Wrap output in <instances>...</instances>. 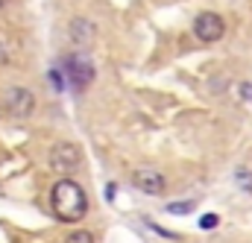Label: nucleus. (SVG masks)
Instances as JSON below:
<instances>
[{
  "label": "nucleus",
  "mask_w": 252,
  "mask_h": 243,
  "mask_svg": "<svg viewBox=\"0 0 252 243\" xmlns=\"http://www.w3.org/2000/svg\"><path fill=\"white\" fill-rule=\"evenodd\" d=\"M94 35H97V27H94L88 18H76V21H70V38H73L76 47H88V44L94 41Z\"/></svg>",
  "instance_id": "7"
},
{
  "label": "nucleus",
  "mask_w": 252,
  "mask_h": 243,
  "mask_svg": "<svg viewBox=\"0 0 252 243\" xmlns=\"http://www.w3.org/2000/svg\"><path fill=\"white\" fill-rule=\"evenodd\" d=\"M82 164V150L70 141H59L50 147V167L59 173V176H73Z\"/></svg>",
  "instance_id": "2"
},
{
  "label": "nucleus",
  "mask_w": 252,
  "mask_h": 243,
  "mask_svg": "<svg viewBox=\"0 0 252 243\" xmlns=\"http://www.w3.org/2000/svg\"><path fill=\"white\" fill-rule=\"evenodd\" d=\"M132 184H135L141 193H150V196H158V193L167 190V179H164V173L150 170V167L135 170V173H132Z\"/></svg>",
  "instance_id": "6"
},
{
  "label": "nucleus",
  "mask_w": 252,
  "mask_h": 243,
  "mask_svg": "<svg viewBox=\"0 0 252 243\" xmlns=\"http://www.w3.org/2000/svg\"><path fill=\"white\" fill-rule=\"evenodd\" d=\"M64 73H67V79H70V85L73 88H88L91 85V79H94V67H91V61L85 59L82 53H73V56H67L64 59Z\"/></svg>",
  "instance_id": "5"
},
{
  "label": "nucleus",
  "mask_w": 252,
  "mask_h": 243,
  "mask_svg": "<svg viewBox=\"0 0 252 243\" xmlns=\"http://www.w3.org/2000/svg\"><path fill=\"white\" fill-rule=\"evenodd\" d=\"M241 97L252 103V82H241Z\"/></svg>",
  "instance_id": "11"
},
{
  "label": "nucleus",
  "mask_w": 252,
  "mask_h": 243,
  "mask_svg": "<svg viewBox=\"0 0 252 243\" xmlns=\"http://www.w3.org/2000/svg\"><path fill=\"white\" fill-rule=\"evenodd\" d=\"M3 109L12 118H30L35 112V94L30 88H24V85H12L3 94Z\"/></svg>",
  "instance_id": "3"
},
{
  "label": "nucleus",
  "mask_w": 252,
  "mask_h": 243,
  "mask_svg": "<svg viewBox=\"0 0 252 243\" xmlns=\"http://www.w3.org/2000/svg\"><path fill=\"white\" fill-rule=\"evenodd\" d=\"M223 32H226V24H223L220 15H214V12H202V15H196V21H193V35H196L199 41L214 44V41L223 38Z\"/></svg>",
  "instance_id": "4"
},
{
  "label": "nucleus",
  "mask_w": 252,
  "mask_h": 243,
  "mask_svg": "<svg viewBox=\"0 0 252 243\" xmlns=\"http://www.w3.org/2000/svg\"><path fill=\"white\" fill-rule=\"evenodd\" d=\"M64 243H94V235L91 232H85V229H76V232H70L67 235V241Z\"/></svg>",
  "instance_id": "9"
},
{
  "label": "nucleus",
  "mask_w": 252,
  "mask_h": 243,
  "mask_svg": "<svg viewBox=\"0 0 252 243\" xmlns=\"http://www.w3.org/2000/svg\"><path fill=\"white\" fill-rule=\"evenodd\" d=\"M115 196H118V184H106V199L115 202Z\"/></svg>",
  "instance_id": "12"
},
{
  "label": "nucleus",
  "mask_w": 252,
  "mask_h": 243,
  "mask_svg": "<svg viewBox=\"0 0 252 243\" xmlns=\"http://www.w3.org/2000/svg\"><path fill=\"white\" fill-rule=\"evenodd\" d=\"M193 208H196V202H193V199H179V202H170V205H167V214L182 217V214H190Z\"/></svg>",
  "instance_id": "8"
},
{
  "label": "nucleus",
  "mask_w": 252,
  "mask_h": 243,
  "mask_svg": "<svg viewBox=\"0 0 252 243\" xmlns=\"http://www.w3.org/2000/svg\"><path fill=\"white\" fill-rule=\"evenodd\" d=\"M50 208H53L56 220H62V223H79L88 214V193L82 190V184L76 182V179L64 176L50 190Z\"/></svg>",
  "instance_id": "1"
},
{
  "label": "nucleus",
  "mask_w": 252,
  "mask_h": 243,
  "mask_svg": "<svg viewBox=\"0 0 252 243\" xmlns=\"http://www.w3.org/2000/svg\"><path fill=\"white\" fill-rule=\"evenodd\" d=\"M6 3H9V0H0V9H3V6H6Z\"/></svg>",
  "instance_id": "14"
},
{
  "label": "nucleus",
  "mask_w": 252,
  "mask_h": 243,
  "mask_svg": "<svg viewBox=\"0 0 252 243\" xmlns=\"http://www.w3.org/2000/svg\"><path fill=\"white\" fill-rule=\"evenodd\" d=\"M217 223H220V217H217V214H202V217H199V229H205V232L217 229Z\"/></svg>",
  "instance_id": "10"
},
{
  "label": "nucleus",
  "mask_w": 252,
  "mask_h": 243,
  "mask_svg": "<svg viewBox=\"0 0 252 243\" xmlns=\"http://www.w3.org/2000/svg\"><path fill=\"white\" fill-rule=\"evenodd\" d=\"M241 184H247V187H252V176H250V173H241Z\"/></svg>",
  "instance_id": "13"
}]
</instances>
